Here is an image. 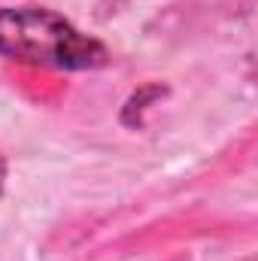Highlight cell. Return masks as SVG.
Masks as SVG:
<instances>
[{"mask_svg":"<svg viewBox=\"0 0 258 261\" xmlns=\"http://www.w3.org/2000/svg\"><path fill=\"white\" fill-rule=\"evenodd\" d=\"M0 52L24 64L64 70L97 67L107 58L97 40L79 34L64 15L37 6L0 9Z\"/></svg>","mask_w":258,"mask_h":261,"instance_id":"cell-1","label":"cell"}]
</instances>
